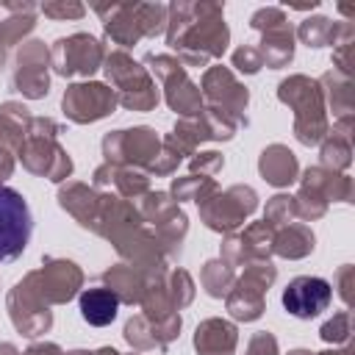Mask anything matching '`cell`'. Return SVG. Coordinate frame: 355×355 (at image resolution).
<instances>
[{
  "label": "cell",
  "instance_id": "6da1fadb",
  "mask_svg": "<svg viewBox=\"0 0 355 355\" xmlns=\"http://www.w3.org/2000/svg\"><path fill=\"white\" fill-rule=\"evenodd\" d=\"M166 8V44L178 50L183 67H205L227 50L230 31L219 3H172Z\"/></svg>",
  "mask_w": 355,
  "mask_h": 355
},
{
  "label": "cell",
  "instance_id": "7a4b0ae2",
  "mask_svg": "<svg viewBox=\"0 0 355 355\" xmlns=\"http://www.w3.org/2000/svg\"><path fill=\"white\" fill-rule=\"evenodd\" d=\"M94 11L103 19L105 36L119 50L133 47L144 36L166 33L169 22V8L161 3H97Z\"/></svg>",
  "mask_w": 355,
  "mask_h": 355
},
{
  "label": "cell",
  "instance_id": "3957f363",
  "mask_svg": "<svg viewBox=\"0 0 355 355\" xmlns=\"http://www.w3.org/2000/svg\"><path fill=\"white\" fill-rule=\"evenodd\" d=\"M64 128L47 116H33L31 119V128H28V136L19 147V161L28 172L39 175V178H47L53 183H61L72 175V158L69 153L58 144V133Z\"/></svg>",
  "mask_w": 355,
  "mask_h": 355
},
{
  "label": "cell",
  "instance_id": "277c9868",
  "mask_svg": "<svg viewBox=\"0 0 355 355\" xmlns=\"http://www.w3.org/2000/svg\"><path fill=\"white\" fill-rule=\"evenodd\" d=\"M280 103L294 108V136L302 144H319L327 136V116H324V97L319 80L308 75H291L277 86Z\"/></svg>",
  "mask_w": 355,
  "mask_h": 355
},
{
  "label": "cell",
  "instance_id": "5b68a950",
  "mask_svg": "<svg viewBox=\"0 0 355 355\" xmlns=\"http://www.w3.org/2000/svg\"><path fill=\"white\" fill-rule=\"evenodd\" d=\"M103 69L116 94V105L128 111H153L158 105L161 97H158V86L153 75L141 64H136L125 50L105 53Z\"/></svg>",
  "mask_w": 355,
  "mask_h": 355
},
{
  "label": "cell",
  "instance_id": "8992f818",
  "mask_svg": "<svg viewBox=\"0 0 355 355\" xmlns=\"http://www.w3.org/2000/svg\"><path fill=\"white\" fill-rule=\"evenodd\" d=\"M277 269L272 266V261H252L244 266V272L233 280L225 305L230 311L233 319L239 322H255L263 313V297L266 288L275 283Z\"/></svg>",
  "mask_w": 355,
  "mask_h": 355
},
{
  "label": "cell",
  "instance_id": "52a82bcc",
  "mask_svg": "<svg viewBox=\"0 0 355 355\" xmlns=\"http://www.w3.org/2000/svg\"><path fill=\"white\" fill-rule=\"evenodd\" d=\"M349 194H352V183L347 175H336L324 166H311L302 175L300 191L294 194V208H297V216L313 222L327 211L330 200L349 202Z\"/></svg>",
  "mask_w": 355,
  "mask_h": 355
},
{
  "label": "cell",
  "instance_id": "ba28073f",
  "mask_svg": "<svg viewBox=\"0 0 355 355\" xmlns=\"http://www.w3.org/2000/svg\"><path fill=\"white\" fill-rule=\"evenodd\" d=\"M161 153V139L153 128H125L103 136V155L105 164L114 166H133V169H150L153 161Z\"/></svg>",
  "mask_w": 355,
  "mask_h": 355
},
{
  "label": "cell",
  "instance_id": "9c48e42d",
  "mask_svg": "<svg viewBox=\"0 0 355 355\" xmlns=\"http://www.w3.org/2000/svg\"><path fill=\"white\" fill-rule=\"evenodd\" d=\"M144 64L153 69V75L164 83V97H166V105L180 114V116H197L202 111V94H200V86L189 80L186 75V67L180 58L175 55H155L150 53L144 58Z\"/></svg>",
  "mask_w": 355,
  "mask_h": 355
},
{
  "label": "cell",
  "instance_id": "30bf717a",
  "mask_svg": "<svg viewBox=\"0 0 355 355\" xmlns=\"http://www.w3.org/2000/svg\"><path fill=\"white\" fill-rule=\"evenodd\" d=\"M258 208V194L250 186H230L225 191H214L205 202H200V216L205 227L216 233H233L244 225V219Z\"/></svg>",
  "mask_w": 355,
  "mask_h": 355
},
{
  "label": "cell",
  "instance_id": "8fae6325",
  "mask_svg": "<svg viewBox=\"0 0 355 355\" xmlns=\"http://www.w3.org/2000/svg\"><path fill=\"white\" fill-rule=\"evenodd\" d=\"M31 230L33 216L28 200L11 186H0V263H8L25 252Z\"/></svg>",
  "mask_w": 355,
  "mask_h": 355
},
{
  "label": "cell",
  "instance_id": "7c38bea8",
  "mask_svg": "<svg viewBox=\"0 0 355 355\" xmlns=\"http://www.w3.org/2000/svg\"><path fill=\"white\" fill-rule=\"evenodd\" d=\"M105 61L103 44L92 33L61 36L50 47V67L64 78H89Z\"/></svg>",
  "mask_w": 355,
  "mask_h": 355
},
{
  "label": "cell",
  "instance_id": "4fadbf2b",
  "mask_svg": "<svg viewBox=\"0 0 355 355\" xmlns=\"http://www.w3.org/2000/svg\"><path fill=\"white\" fill-rule=\"evenodd\" d=\"M139 214H141L144 222L153 225V233L164 244L166 255H175L180 250V241H183L186 230H189V219L178 208L172 194L169 191H147L139 202Z\"/></svg>",
  "mask_w": 355,
  "mask_h": 355
},
{
  "label": "cell",
  "instance_id": "5bb4252c",
  "mask_svg": "<svg viewBox=\"0 0 355 355\" xmlns=\"http://www.w3.org/2000/svg\"><path fill=\"white\" fill-rule=\"evenodd\" d=\"M6 305H8V316H11L14 327H17L22 336H28V338H36V336H42V333H47V330L53 327V311H50V305L39 297V291H36L31 275H25V277L8 291Z\"/></svg>",
  "mask_w": 355,
  "mask_h": 355
},
{
  "label": "cell",
  "instance_id": "9a60e30c",
  "mask_svg": "<svg viewBox=\"0 0 355 355\" xmlns=\"http://www.w3.org/2000/svg\"><path fill=\"white\" fill-rule=\"evenodd\" d=\"M39 297L47 302V305H61V302H69L78 288L83 286V272L75 261H67V258H44L39 269L28 272Z\"/></svg>",
  "mask_w": 355,
  "mask_h": 355
},
{
  "label": "cell",
  "instance_id": "2e32d148",
  "mask_svg": "<svg viewBox=\"0 0 355 355\" xmlns=\"http://www.w3.org/2000/svg\"><path fill=\"white\" fill-rule=\"evenodd\" d=\"M61 108H64L67 119H72L78 125H89V122H97V119L108 116L116 108V94H114L111 86L94 83V80L72 83L64 92Z\"/></svg>",
  "mask_w": 355,
  "mask_h": 355
},
{
  "label": "cell",
  "instance_id": "e0dca14e",
  "mask_svg": "<svg viewBox=\"0 0 355 355\" xmlns=\"http://www.w3.org/2000/svg\"><path fill=\"white\" fill-rule=\"evenodd\" d=\"M47 67H50V50L44 47V42H39V39L22 42V47L17 53V69L11 75L14 89L28 100L44 97L50 89Z\"/></svg>",
  "mask_w": 355,
  "mask_h": 355
},
{
  "label": "cell",
  "instance_id": "ac0fdd59",
  "mask_svg": "<svg viewBox=\"0 0 355 355\" xmlns=\"http://www.w3.org/2000/svg\"><path fill=\"white\" fill-rule=\"evenodd\" d=\"M330 300H333V286L324 277H313V275L294 277L283 291V308L297 319L319 316L322 311H327Z\"/></svg>",
  "mask_w": 355,
  "mask_h": 355
},
{
  "label": "cell",
  "instance_id": "d6986e66",
  "mask_svg": "<svg viewBox=\"0 0 355 355\" xmlns=\"http://www.w3.org/2000/svg\"><path fill=\"white\" fill-rule=\"evenodd\" d=\"M200 94H202V100H208V105L222 108V111H230L236 116H244V108L250 103L247 86H241L227 67H208L205 75H202Z\"/></svg>",
  "mask_w": 355,
  "mask_h": 355
},
{
  "label": "cell",
  "instance_id": "ffe728a7",
  "mask_svg": "<svg viewBox=\"0 0 355 355\" xmlns=\"http://www.w3.org/2000/svg\"><path fill=\"white\" fill-rule=\"evenodd\" d=\"M180 313H169L164 319H150L139 313L128 319L122 336L133 349H166L180 336Z\"/></svg>",
  "mask_w": 355,
  "mask_h": 355
},
{
  "label": "cell",
  "instance_id": "44dd1931",
  "mask_svg": "<svg viewBox=\"0 0 355 355\" xmlns=\"http://www.w3.org/2000/svg\"><path fill=\"white\" fill-rule=\"evenodd\" d=\"M255 50H258L263 67H272V69L286 67L294 58V28H291L288 17L263 28L261 31V44Z\"/></svg>",
  "mask_w": 355,
  "mask_h": 355
},
{
  "label": "cell",
  "instance_id": "7402d4cb",
  "mask_svg": "<svg viewBox=\"0 0 355 355\" xmlns=\"http://www.w3.org/2000/svg\"><path fill=\"white\" fill-rule=\"evenodd\" d=\"M239 330L227 319H205L194 330L197 355H236Z\"/></svg>",
  "mask_w": 355,
  "mask_h": 355
},
{
  "label": "cell",
  "instance_id": "603a6c76",
  "mask_svg": "<svg viewBox=\"0 0 355 355\" xmlns=\"http://www.w3.org/2000/svg\"><path fill=\"white\" fill-rule=\"evenodd\" d=\"M58 205H61L78 225H83V227L92 230L94 216H97V208H100V194H97L94 186L69 180L67 186L58 189Z\"/></svg>",
  "mask_w": 355,
  "mask_h": 355
},
{
  "label": "cell",
  "instance_id": "cb8c5ba5",
  "mask_svg": "<svg viewBox=\"0 0 355 355\" xmlns=\"http://www.w3.org/2000/svg\"><path fill=\"white\" fill-rule=\"evenodd\" d=\"M258 172H261V178L266 183H272L277 189L280 186H288V183L297 180V172H300L297 155L286 144H269L261 153V158H258Z\"/></svg>",
  "mask_w": 355,
  "mask_h": 355
},
{
  "label": "cell",
  "instance_id": "d4e9b609",
  "mask_svg": "<svg viewBox=\"0 0 355 355\" xmlns=\"http://www.w3.org/2000/svg\"><path fill=\"white\" fill-rule=\"evenodd\" d=\"M349 125H352V116H344V119H336L333 130H327V136L322 139V164L324 169L336 172V169H344L349 166V155H352V133H349Z\"/></svg>",
  "mask_w": 355,
  "mask_h": 355
},
{
  "label": "cell",
  "instance_id": "484cf974",
  "mask_svg": "<svg viewBox=\"0 0 355 355\" xmlns=\"http://www.w3.org/2000/svg\"><path fill=\"white\" fill-rule=\"evenodd\" d=\"M103 283L105 288H111L116 294L119 302H128V305H139L141 302V294H144V283H147V275L130 263H116L111 269L103 272Z\"/></svg>",
  "mask_w": 355,
  "mask_h": 355
},
{
  "label": "cell",
  "instance_id": "4316f807",
  "mask_svg": "<svg viewBox=\"0 0 355 355\" xmlns=\"http://www.w3.org/2000/svg\"><path fill=\"white\" fill-rule=\"evenodd\" d=\"M116 308H119V300L105 286H94V288H83L80 291V316L92 327L111 324L116 319Z\"/></svg>",
  "mask_w": 355,
  "mask_h": 355
},
{
  "label": "cell",
  "instance_id": "83f0119b",
  "mask_svg": "<svg viewBox=\"0 0 355 355\" xmlns=\"http://www.w3.org/2000/svg\"><path fill=\"white\" fill-rule=\"evenodd\" d=\"M31 119L33 116L22 103H3L0 105V150H8L17 155L28 136Z\"/></svg>",
  "mask_w": 355,
  "mask_h": 355
},
{
  "label": "cell",
  "instance_id": "f1b7e54d",
  "mask_svg": "<svg viewBox=\"0 0 355 355\" xmlns=\"http://www.w3.org/2000/svg\"><path fill=\"white\" fill-rule=\"evenodd\" d=\"M272 252L280 258H305L308 252H313V230L308 225H300V222L277 227L275 241H272Z\"/></svg>",
  "mask_w": 355,
  "mask_h": 355
},
{
  "label": "cell",
  "instance_id": "f546056e",
  "mask_svg": "<svg viewBox=\"0 0 355 355\" xmlns=\"http://www.w3.org/2000/svg\"><path fill=\"white\" fill-rule=\"evenodd\" d=\"M341 22H333L330 17H308L300 22L297 36L308 44V47H324V44H336Z\"/></svg>",
  "mask_w": 355,
  "mask_h": 355
},
{
  "label": "cell",
  "instance_id": "4dcf8cb0",
  "mask_svg": "<svg viewBox=\"0 0 355 355\" xmlns=\"http://www.w3.org/2000/svg\"><path fill=\"white\" fill-rule=\"evenodd\" d=\"M219 186H216V180L214 178H197V175H186V178H175L172 180V189H169V194H172V200L175 202H183V200H194L197 205L200 202H205L214 191H216Z\"/></svg>",
  "mask_w": 355,
  "mask_h": 355
},
{
  "label": "cell",
  "instance_id": "1f68e13d",
  "mask_svg": "<svg viewBox=\"0 0 355 355\" xmlns=\"http://www.w3.org/2000/svg\"><path fill=\"white\" fill-rule=\"evenodd\" d=\"M116 194L122 200H139L150 191V175L133 166H114V183Z\"/></svg>",
  "mask_w": 355,
  "mask_h": 355
},
{
  "label": "cell",
  "instance_id": "d6a6232c",
  "mask_svg": "<svg viewBox=\"0 0 355 355\" xmlns=\"http://www.w3.org/2000/svg\"><path fill=\"white\" fill-rule=\"evenodd\" d=\"M200 280H202V288L208 291V297L222 300V297H227V291H230V286H233V280H236V272H233V266H227L222 258H216V261H208V263L202 266Z\"/></svg>",
  "mask_w": 355,
  "mask_h": 355
},
{
  "label": "cell",
  "instance_id": "836d02e7",
  "mask_svg": "<svg viewBox=\"0 0 355 355\" xmlns=\"http://www.w3.org/2000/svg\"><path fill=\"white\" fill-rule=\"evenodd\" d=\"M36 11H19V14H8L6 19H0V42L3 47H11L17 42H22L33 25H36Z\"/></svg>",
  "mask_w": 355,
  "mask_h": 355
},
{
  "label": "cell",
  "instance_id": "e575fe53",
  "mask_svg": "<svg viewBox=\"0 0 355 355\" xmlns=\"http://www.w3.org/2000/svg\"><path fill=\"white\" fill-rule=\"evenodd\" d=\"M297 216V208H294V197L288 194H275L269 202H266V211H263V222H269L275 230L277 227H286L291 225Z\"/></svg>",
  "mask_w": 355,
  "mask_h": 355
},
{
  "label": "cell",
  "instance_id": "d590c367",
  "mask_svg": "<svg viewBox=\"0 0 355 355\" xmlns=\"http://www.w3.org/2000/svg\"><path fill=\"white\" fill-rule=\"evenodd\" d=\"M166 288H169V300H172V305H175L178 311L186 308V305L194 300V280H191V275H189L186 269L169 272V275H166Z\"/></svg>",
  "mask_w": 355,
  "mask_h": 355
},
{
  "label": "cell",
  "instance_id": "8d00e7d4",
  "mask_svg": "<svg viewBox=\"0 0 355 355\" xmlns=\"http://www.w3.org/2000/svg\"><path fill=\"white\" fill-rule=\"evenodd\" d=\"M349 333H352V313L349 311H338L319 330L322 341H327V344H344V341H349Z\"/></svg>",
  "mask_w": 355,
  "mask_h": 355
},
{
  "label": "cell",
  "instance_id": "74e56055",
  "mask_svg": "<svg viewBox=\"0 0 355 355\" xmlns=\"http://www.w3.org/2000/svg\"><path fill=\"white\" fill-rule=\"evenodd\" d=\"M39 11L50 19H80L86 14V6L75 0H47L39 6Z\"/></svg>",
  "mask_w": 355,
  "mask_h": 355
},
{
  "label": "cell",
  "instance_id": "f35d334b",
  "mask_svg": "<svg viewBox=\"0 0 355 355\" xmlns=\"http://www.w3.org/2000/svg\"><path fill=\"white\" fill-rule=\"evenodd\" d=\"M225 166V158L216 153V150H208V153H197L191 161H189V169L191 175H202V178H214L219 169Z\"/></svg>",
  "mask_w": 355,
  "mask_h": 355
},
{
  "label": "cell",
  "instance_id": "ab89813d",
  "mask_svg": "<svg viewBox=\"0 0 355 355\" xmlns=\"http://www.w3.org/2000/svg\"><path fill=\"white\" fill-rule=\"evenodd\" d=\"M233 67L239 72H244V75H255L263 64H261V55H258V50L252 44H241L239 50H233Z\"/></svg>",
  "mask_w": 355,
  "mask_h": 355
},
{
  "label": "cell",
  "instance_id": "60d3db41",
  "mask_svg": "<svg viewBox=\"0 0 355 355\" xmlns=\"http://www.w3.org/2000/svg\"><path fill=\"white\" fill-rule=\"evenodd\" d=\"M247 355H277V338L269 330L255 333L247 344Z\"/></svg>",
  "mask_w": 355,
  "mask_h": 355
},
{
  "label": "cell",
  "instance_id": "b9f144b4",
  "mask_svg": "<svg viewBox=\"0 0 355 355\" xmlns=\"http://www.w3.org/2000/svg\"><path fill=\"white\" fill-rule=\"evenodd\" d=\"M11 172H14V153L0 150V186L6 178H11Z\"/></svg>",
  "mask_w": 355,
  "mask_h": 355
},
{
  "label": "cell",
  "instance_id": "7bdbcfd3",
  "mask_svg": "<svg viewBox=\"0 0 355 355\" xmlns=\"http://www.w3.org/2000/svg\"><path fill=\"white\" fill-rule=\"evenodd\" d=\"M86 355H119L114 347H100V349H94V352H86Z\"/></svg>",
  "mask_w": 355,
  "mask_h": 355
},
{
  "label": "cell",
  "instance_id": "ee69618b",
  "mask_svg": "<svg viewBox=\"0 0 355 355\" xmlns=\"http://www.w3.org/2000/svg\"><path fill=\"white\" fill-rule=\"evenodd\" d=\"M316 355H349V349H327V352H316Z\"/></svg>",
  "mask_w": 355,
  "mask_h": 355
},
{
  "label": "cell",
  "instance_id": "f6af8a7d",
  "mask_svg": "<svg viewBox=\"0 0 355 355\" xmlns=\"http://www.w3.org/2000/svg\"><path fill=\"white\" fill-rule=\"evenodd\" d=\"M288 355H313V352H308V349H291Z\"/></svg>",
  "mask_w": 355,
  "mask_h": 355
},
{
  "label": "cell",
  "instance_id": "bcb514c9",
  "mask_svg": "<svg viewBox=\"0 0 355 355\" xmlns=\"http://www.w3.org/2000/svg\"><path fill=\"white\" fill-rule=\"evenodd\" d=\"M3 61H6V47H3V42H0V67H3Z\"/></svg>",
  "mask_w": 355,
  "mask_h": 355
}]
</instances>
